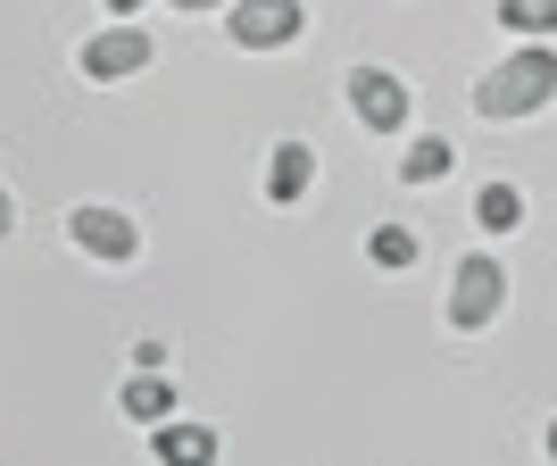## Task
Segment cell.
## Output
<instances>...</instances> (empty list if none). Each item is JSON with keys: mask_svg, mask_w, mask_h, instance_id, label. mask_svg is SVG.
<instances>
[{"mask_svg": "<svg viewBox=\"0 0 557 466\" xmlns=\"http://www.w3.org/2000/svg\"><path fill=\"white\" fill-rule=\"evenodd\" d=\"M541 100H557V50H516V59H499V68L474 84V109L483 116H533Z\"/></svg>", "mask_w": 557, "mask_h": 466, "instance_id": "6da1fadb", "label": "cell"}, {"mask_svg": "<svg viewBox=\"0 0 557 466\" xmlns=\"http://www.w3.org/2000/svg\"><path fill=\"white\" fill-rule=\"evenodd\" d=\"M300 25H308L300 0H233L225 34H233L242 50H283V42H300Z\"/></svg>", "mask_w": 557, "mask_h": 466, "instance_id": "7a4b0ae2", "label": "cell"}, {"mask_svg": "<svg viewBox=\"0 0 557 466\" xmlns=\"http://www.w3.org/2000/svg\"><path fill=\"white\" fill-rule=\"evenodd\" d=\"M499 308H508V275H499L491 258H466L458 275H449V326L474 333V326H491Z\"/></svg>", "mask_w": 557, "mask_h": 466, "instance_id": "3957f363", "label": "cell"}, {"mask_svg": "<svg viewBox=\"0 0 557 466\" xmlns=\"http://www.w3.org/2000/svg\"><path fill=\"white\" fill-rule=\"evenodd\" d=\"M141 68H150V34L141 25H109V34L84 42V75L92 84H116V75H141Z\"/></svg>", "mask_w": 557, "mask_h": 466, "instance_id": "277c9868", "label": "cell"}, {"mask_svg": "<svg viewBox=\"0 0 557 466\" xmlns=\"http://www.w3.org/2000/svg\"><path fill=\"white\" fill-rule=\"evenodd\" d=\"M349 109L367 116L374 134H392L399 116H408V84H399L392 68H358V75H349Z\"/></svg>", "mask_w": 557, "mask_h": 466, "instance_id": "5b68a950", "label": "cell"}, {"mask_svg": "<svg viewBox=\"0 0 557 466\" xmlns=\"http://www.w3.org/2000/svg\"><path fill=\"white\" fill-rule=\"evenodd\" d=\"M67 233H75V250H92V258H134L141 250V233L125 225L116 209H75Z\"/></svg>", "mask_w": 557, "mask_h": 466, "instance_id": "8992f818", "label": "cell"}, {"mask_svg": "<svg viewBox=\"0 0 557 466\" xmlns=\"http://www.w3.org/2000/svg\"><path fill=\"white\" fill-rule=\"evenodd\" d=\"M308 184H317V150H308V142H275V150H267V192H275V200H300Z\"/></svg>", "mask_w": 557, "mask_h": 466, "instance_id": "52a82bcc", "label": "cell"}, {"mask_svg": "<svg viewBox=\"0 0 557 466\" xmlns=\"http://www.w3.org/2000/svg\"><path fill=\"white\" fill-rule=\"evenodd\" d=\"M150 458L200 466V458H216V433H200V425H159V433H150Z\"/></svg>", "mask_w": 557, "mask_h": 466, "instance_id": "ba28073f", "label": "cell"}, {"mask_svg": "<svg viewBox=\"0 0 557 466\" xmlns=\"http://www.w3.org/2000/svg\"><path fill=\"white\" fill-rule=\"evenodd\" d=\"M166 408H175L166 375H159V367H141L134 383H125V417H134V425H166Z\"/></svg>", "mask_w": 557, "mask_h": 466, "instance_id": "9c48e42d", "label": "cell"}, {"mask_svg": "<svg viewBox=\"0 0 557 466\" xmlns=\"http://www.w3.org/2000/svg\"><path fill=\"white\" fill-rule=\"evenodd\" d=\"M442 175H449V142H442V134L408 142V159H399V184H442Z\"/></svg>", "mask_w": 557, "mask_h": 466, "instance_id": "30bf717a", "label": "cell"}, {"mask_svg": "<svg viewBox=\"0 0 557 466\" xmlns=\"http://www.w3.org/2000/svg\"><path fill=\"white\" fill-rule=\"evenodd\" d=\"M474 217H483V233H516V225H524V192H516V184H483Z\"/></svg>", "mask_w": 557, "mask_h": 466, "instance_id": "8fae6325", "label": "cell"}, {"mask_svg": "<svg viewBox=\"0 0 557 466\" xmlns=\"http://www.w3.org/2000/svg\"><path fill=\"white\" fill-rule=\"evenodd\" d=\"M367 258L399 275V267H417V233H408V225H374L367 233Z\"/></svg>", "mask_w": 557, "mask_h": 466, "instance_id": "7c38bea8", "label": "cell"}, {"mask_svg": "<svg viewBox=\"0 0 557 466\" xmlns=\"http://www.w3.org/2000/svg\"><path fill=\"white\" fill-rule=\"evenodd\" d=\"M508 34H557V0H499Z\"/></svg>", "mask_w": 557, "mask_h": 466, "instance_id": "4fadbf2b", "label": "cell"}, {"mask_svg": "<svg viewBox=\"0 0 557 466\" xmlns=\"http://www.w3.org/2000/svg\"><path fill=\"white\" fill-rule=\"evenodd\" d=\"M175 9H216V0H175Z\"/></svg>", "mask_w": 557, "mask_h": 466, "instance_id": "5bb4252c", "label": "cell"}, {"mask_svg": "<svg viewBox=\"0 0 557 466\" xmlns=\"http://www.w3.org/2000/svg\"><path fill=\"white\" fill-rule=\"evenodd\" d=\"M0 233H9V192H0Z\"/></svg>", "mask_w": 557, "mask_h": 466, "instance_id": "9a60e30c", "label": "cell"}, {"mask_svg": "<svg viewBox=\"0 0 557 466\" xmlns=\"http://www.w3.org/2000/svg\"><path fill=\"white\" fill-rule=\"evenodd\" d=\"M109 9H141V0H109Z\"/></svg>", "mask_w": 557, "mask_h": 466, "instance_id": "2e32d148", "label": "cell"}, {"mask_svg": "<svg viewBox=\"0 0 557 466\" xmlns=\"http://www.w3.org/2000/svg\"><path fill=\"white\" fill-rule=\"evenodd\" d=\"M549 458H557V425H549Z\"/></svg>", "mask_w": 557, "mask_h": 466, "instance_id": "e0dca14e", "label": "cell"}]
</instances>
